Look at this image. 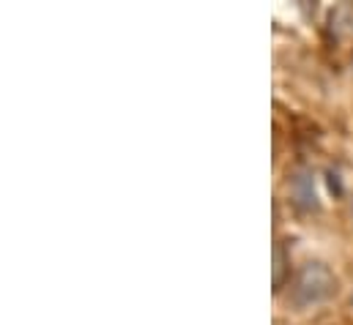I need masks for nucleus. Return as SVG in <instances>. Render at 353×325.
<instances>
[{
	"mask_svg": "<svg viewBox=\"0 0 353 325\" xmlns=\"http://www.w3.org/2000/svg\"><path fill=\"white\" fill-rule=\"evenodd\" d=\"M334 290H337L334 273L321 262H307L296 271V276L290 282V301L299 309H307V306H318V304L329 301L334 295Z\"/></svg>",
	"mask_w": 353,
	"mask_h": 325,
	"instance_id": "1",
	"label": "nucleus"
},
{
	"mask_svg": "<svg viewBox=\"0 0 353 325\" xmlns=\"http://www.w3.org/2000/svg\"><path fill=\"white\" fill-rule=\"evenodd\" d=\"M293 186V197L301 208H312L315 205V183H312V172L310 169H299L290 180Z\"/></svg>",
	"mask_w": 353,
	"mask_h": 325,
	"instance_id": "2",
	"label": "nucleus"
},
{
	"mask_svg": "<svg viewBox=\"0 0 353 325\" xmlns=\"http://www.w3.org/2000/svg\"><path fill=\"white\" fill-rule=\"evenodd\" d=\"M285 271H288L285 246L276 241V246H274V290H282V284H285Z\"/></svg>",
	"mask_w": 353,
	"mask_h": 325,
	"instance_id": "3",
	"label": "nucleus"
}]
</instances>
